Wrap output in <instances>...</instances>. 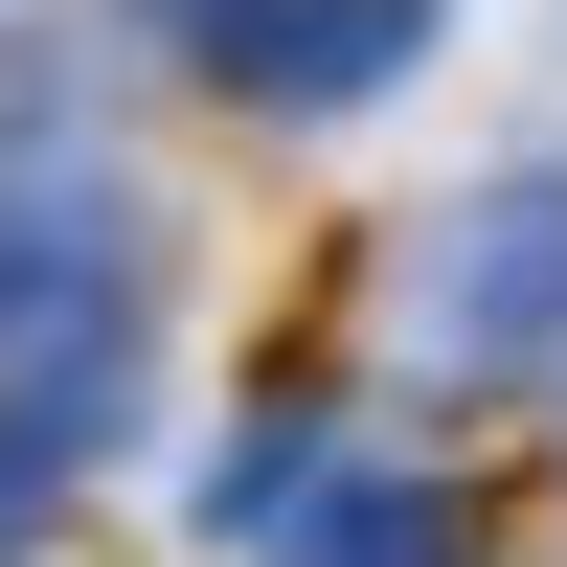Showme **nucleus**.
Returning a JSON list of instances; mask_svg holds the SVG:
<instances>
[{"mask_svg": "<svg viewBox=\"0 0 567 567\" xmlns=\"http://www.w3.org/2000/svg\"><path fill=\"white\" fill-rule=\"evenodd\" d=\"M136 341H159V205H136V159L69 91H0V432L91 454L136 409Z\"/></svg>", "mask_w": 567, "mask_h": 567, "instance_id": "1", "label": "nucleus"}, {"mask_svg": "<svg viewBox=\"0 0 567 567\" xmlns=\"http://www.w3.org/2000/svg\"><path fill=\"white\" fill-rule=\"evenodd\" d=\"M409 341H432L454 386H545V363H567V159L477 182V205L432 227V296H409Z\"/></svg>", "mask_w": 567, "mask_h": 567, "instance_id": "2", "label": "nucleus"}, {"mask_svg": "<svg viewBox=\"0 0 567 567\" xmlns=\"http://www.w3.org/2000/svg\"><path fill=\"white\" fill-rule=\"evenodd\" d=\"M227 523H250L272 567H477V523H454L432 477L341 454L318 409H250V454H227Z\"/></svg>", "mask_w": 567, "mask_h": 567, "instance_id": "3", "label": "nucleus"}, {"mask_svg": "<svg viewBox=\"0 0 567 567\" xmlns=\"http://www.w3.org/2000/svg\"><path fill=\"white\" fill-rule=\"evenodd\" d=\"M182 45H205L250 114H341V91H386L409 45H432V0H159Z\"/></svg>", "mask_w": 567, "mask_h": 567, "instance_id": "4", "label": "nucleus"}, {"mask_svg": "<svg viewBox=\"0 0 567 567\" xmlns=\"http://www.w3.org/2000/svg\"><path fill=\"white\" fill-rule=\"evenodd\" d=\"M23 523H45V454H23V432H0V545H23Z\"/></svg>", "mask_w": 567, "mask_h": 567, "instance_id": "5", "label": "nucleus"}]
</instances>
